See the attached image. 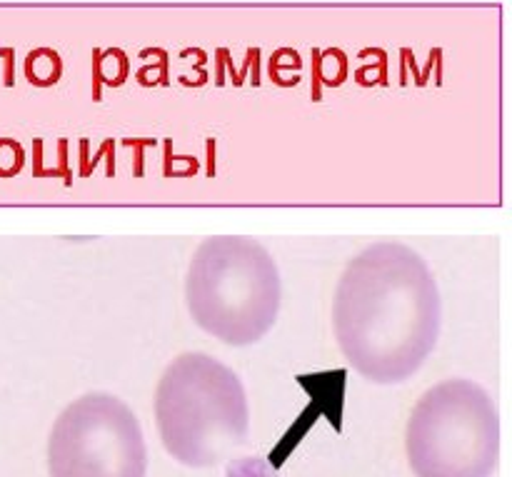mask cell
Here are the masks:
<instances>
[{
    "label": "cell",
    "mask_w": 512,
    "mask_h": 477,
    "mask_svg": "<svg viewBox=\"0 0 512 477\" xmlns=\"http://www.w3.org/2000/svg\"><path fill=\"white\" fill-rule=\"evenodd\" d=\"M440 290L423 255L380 240L360 250L338 280L333 330L350 368L378 385L413 378L440 335Z\"/></svg>",
    "instance_id": "cell-1"
},
{
    "label": "cell",
    "mask_w": 512,
    "mask_h": 477,
    "mask_svg": "<svg viewBox=\"0 0 512 477\" xmlns=\"http://www.w3.org/2000/svg\"><path fill=\"white\" fill-rule=\"evenodd\" d=\"M415 477H493L500 455V418L483 385L450 378L425 390L405 428Z\"/></svg>",
    "instance_id": "cell-4"
},
{
    "label": "cell",
    "mask_w": 512,
    "mask_h": 477,
    "mask_svg": "<svg viewBox=\"0 0 512 477\" xmlns=\"http://www.w3.org/2000/svg\"><path fill=\"white\" fill-rule=\"evenodd\" d=\"M283 285L263 243L243 235L205 238L185 278V303L198 328L225 345H253L280 313Z\"/></svg>",
    "instance_id": "cell-2"
},
{
    "label": "cell",
    "mask_w": 512,
    "mask_h": 477,
    "mask_svg": "<svg viewBox=\"0 0 512 477\" xmlns=\"http://www.w3.org/2000/svg\"><path fill=\"white\" fill-rule=\"evenodd\" d=\"M155 423L168 455L188 468H210L248 440V393L218 358L183 353L160 375Z\"/></svg>",
    "instance_id": "cell-3"
},
{
    "label": "cell",
    "mask_w": 512,
    "mask_h": 477,
    "mask_svg": "<svg viewBox=\"0 0 512 477\" xmlns=\"http://www.w3.org/2000/svg\"><path fill=\"white\" fill-rule=\"evenodd\" d=\"M50 477H145L148 448L133 410L110 393L73 400L48 438Z\"/></svg>",
    "instance_id": "cell-5"
}]
</instances>
